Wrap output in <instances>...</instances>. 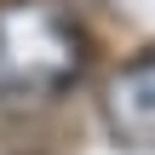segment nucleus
Instances as JSON below:
<instances>
[{"mask_svg": "<svg viewBox=\"0 0 155 155\" xmlns=\"http://www.w3.org/2000/svg\"><path fill=\"white\" fill-rule=\"evenodd\" d=\"M86 63L81 23L63 0H0V98H58Z\"/></svg>", "mask_w": 155, "mask_h": 155, "instance_id": "f257e3e1", "label": "nucleus"}, {"mask_svg": "<svg viewBox=\"0 0 155 155\" xmlns=\"http://www.w3.org/2000/svg\"><path fill=\"white\" fill-rule=\"evenodd\" d=\"M104 121L121 144L155 150V46L132 58L109 86H104Z\"/></svg>", "mask_w": 155, "mask_h": 155, "instance_id": "f03ea898", "label": "nucleus"}]
</instances>
